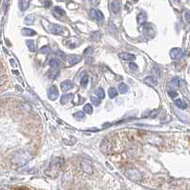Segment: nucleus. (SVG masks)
Returning a JSON list of instances; mask_svg holds the SVG:
<instances>
[{"mask_svg":"<svg viewBox=\"0 0 190 190\" xmlns=\"http://www.w3.org/2000/svg\"><path fill=\"white\" fill-rule=\"evenodd\" d=\"M126 176L133 182H141L142 180V175L137 169H128L126 171Z\"/></svg>","mask_w":190,"mask_h":190,"instance_id":"1","label":"nucleus"},{"mask_svg":"<svg viewBox=\"0 0 190 190\" xmlns=\"http://www.w3.org/2000/svg\"><path fill=\"white\" fill-rule=\"evenodd\" d=\"M81 60V56H78V55H70V56H66V61H67L68 66L75 65V64L78 63Z\"/></svg>","mask_w":190,"mask_h":190,"instance_id":"2","label":"nucleus"},{"mask_svg":"<svg viewBox=\"0 0 190 190\" xmlns=\"http://www.w3.org/2000/svg\"><path fill=\"white\" fill-rule=\"evenodd\" d=\"M48 31L54 35H63L64 34V29L56 24H50Z\"/></svg>","mask_w":190,"mask_h":190,"instance_id":"3","label":"nucleus"},{"mask_svg":"<svg viewBox=\"0 0 190 190\" xmlns=\"http://www.w3.org/2000/svg\"><path fill=\"white\" fill-rule=\"evenodd\" d=\"M81 167H82V170L87 173V174H92L93 173V165H92V163L88 161V159H82L81 162Z\"/></svg>","mask_w":190,"mask_h":190,"instance_id":"4","label":"nucleus"},{"mask_svg":"<svg viewBox=\"0 0 190 190\" xmlns=\"http://www.w3.org/2000/svg\"><path fill=\"white\" fill-rule=\"evenodd\" d=\"M58 89L56 88V86L53 85L49 88L48 90V97L51 99V101H56V99L58 97Z\"/></svg>","mask_w":190,"mask_h":190,"instance_id":"5","label":"nucleus"},{"mask_svg":"<svg viewBox=\"0 0 190 190\" xmlns=\"http://www.w3.org/2000/svg\"><path fill=\"white\" fill-rule=\"evenodd\" d=\"M90 17L92 19H95L97 21H101L103 20V14L101 11H98V10H95V9H92L91 11H90Z\"/></svg>","mask_w":190,"mask_h":190,"instance_id":"6","label":"nucleus"},{"mask_svg":"<svg viewBox=\"0 0 190 190\" xmlns=\"http://www.w3.org/2000/svg\"><path fill=\"white\" fill-rule=\"evenodd\" d=\"M184 55V51L181 48H173L170 51V57L172 59H178L180 57H182Z\"/></svg>","mask_w":190,"mask_h":190,"instance_id":"7","label":"nucleus"},{"mask_svg":"<svg viewBox=\"0 0 190 190\" xmlns=\"http://www.w3.org/2000/svg\"><path fill=\"white\" fill-rule=\"evenodd\" d=\"M143 32L145 35H147L148 36L152 37L155 35V30L154 27L151 24H144L143 25Z\"/></svg>","mask_w":190,"mask_h":190,"instance_id":"8","label":"nucleus"},{"mask_svg":"<svg viewBox=\"0 0 190 190\" xmlns=\"http://www.w3.org/2000/svg\"><path fill=\"white\" fill-rule=\"evenodd\" d=\"M118 56L122 59H123V60H127V61H134L136 59V56L130 53H121L118 55Z\"/></svg>","mask_w":190,"mask_h":190,"instance_id":"9","label":"nucleus"},{"mask_svg":"<svg viewBox=\"0 0 190 190\" xmlns=\"http://www.w3.org/2000/svg\"><path fill=\"white\" fill-rule=\"evenodd\" d=\"M60 87H61V90L63 92H67V91H69V90H71L73 88V83H72L71 81H68L67 79V81H64L61 82Z\"/></svg>","mask_w":190,"mask_h":190,"instance_id":"10","label":"nucleus"},{"mask_svg":"<svg viewBox=\"0 0 190 190\" xmlns=\"http://www.w3.org/2000/svg\"><path fill=\"white\" fill-rule=\"evenodd\" d=\"M143 81H144L145 84L151 86V87H155L158 84V81L156 79V77H154V76H147V77L144 78Z\"/></svg>","mask_w":190,"mask_h":190,"instance_id":"11","label":"nucleus"},{"mask_svg":"<svg viewBox=\"0 0 190 190\" xmlns=\"http://www.w3.org/2000/svg\"><path fill=\"white\" fill-rule=\"evenodd\" d=\"M180 82H181V81H180L179 78H173L172 81L168 83V88L170 90H176L177 88L180 87Z\"/></svg>","mask_w":190,"mask_h":190,"instance_id":"12","label":"nucleus"},{"mask_svg":"<svg viewBox=\"0 0 190 190\" xmlns=\"http://www.w3.org/2000/svg\"><path fill=\"white\" fill-rule=\"evenodd\" d=\"M18 6H19V9H20L22 12L26 11L29 7V0H19Z\"/></svg>","mask_w":190,"mask_h":190,"instance_id":"13","label":"nucleus"},{"mask_svg":"<svg viewBox=\"0 0 190 190\" xmlns=\"http://www.w3.org/2000/svg\"><path fill=\"white\" fill-rule=\"evenodd\" d=\"M59 64H60V62H59V59H57L56 57H53L49 60V65L51 66V68H53V69H57Z\"/></svg>","mask_w":190,"mask_h":190,"instance_id":"14","label":"nucleus"},{"mask_svg":"<svg viewBox=\"0 0 190 190\" xmlns=\"http://www.w3.org/2000/svg\"><path fill=\"white\" fill-rule=\"evenodd\" d=\"M54 14L56 17H61V16H64L65 15V12L64 10H62L60 7H55L54 8Z\"/></svg>","mask_w":190,"mask_h":190,"instance_id":"15","label":"nucleus"},{"mask_svg":"<svg viewBox=\"0 0 190 190\" xmlns=\"http://www.w3.org/2000/svg\"><path fill=\"white\" fill-rule=\"evenodd\" d=\"M110 7H111V11L115 14L118 13L119 12V9H121V5H119V3L118 1H113L111 2V4H110Z\"/></svg>","mask_w":190,"mask_h":190,"instance_id":"16","label":"nucleus"},{"mask_svg":"<svg viewBox=\"0 0 190 190\" xmlns=\"http://www.w3.org/2000/svg\"><path fill=\"white\" fill-rule=\"evenodd\" d=\"M175 104L181 109H185L187 106H188V103L185 101H183V99H176L175 101Z\"/></svg>","mask_w":190,"mask_h":190,"instance_id":"17","label":"nucleus"},{"mask_svg":"<svg viewBox=\"0 0 190 190\" xmlns=\"http://www.w3.org/2000/svg\"><path fill=\"white\" fill-rule=\"evenodd\" d=\"M74 97V94H65L61 97V104L67 103L69 101H72V98Z\"/></svg>","mask_w":190,"mask_h":190,"instance_id":"18","label":"nucleus"},{"mask_svg":"<svg viewBox=\"0 0 190 190\" xmlns=\"http://www.w3.org/2000/svg\"><path fill=\"white\" fill-rule=\"evenodd\" d=\"M22 35H24L26 36H33V35H35L36 33L32 29L24 28V29H22Z\"/></svg>","mask_w":190,"mask_h":190,"instance_id":"19","label":"nucleus"},{"mask_svg":"<svg viewBox=\"0 0 190 190\" xmlns=\"http://www.w3.org/2000/svg\"><path fill=\"white\" fill-rule=\"evenodd\" d=\"M118 92L121 93V94H125V93L128 92V86L125 83H123V82L118 84Z\"/></svg>","mask_w":190,"mask_h":190,"instance_id":"20","label":"nucleus"},{"mask_svg":"<svg viewBox=\"0 0 190 190\" xmlns=\"http://www.w3.org/2000/svg\"><path fill=\"white\" fill-rule=\"evenodd\" d=\"M35 21V15L34 14H29L25 17L24 19V23L26 25H32Z\"/></svg>","mask_w":190,"mask_h":190,"instance_id":"21","label":"nucleus"},{"mask_svg":"<svg viewBox=\"0 0 190 190\" xmlns=\"http://www.w3.org/2000/svg\"><path fill=\"white\" fill-rule=\"evenodd\" d=\"M146 18H147L146 14H145V13H141V14L138 15V17H137V21H138V24H142V23L145 22Z\"/></svg>","mask_w":190,"mask_h":190,"instance_id":"22","label":"nucleus"},{"mask_svg":"<svg viewBox=\"0 0 190 190\" xmlns=\"http://www.w3.org/2000/svg\"><path fill=\"white\" fill-rule=\"evenodd\" d=\"M58 73H59V71H58L57 69H53V70H51V71L48 73L47 76H48V77L50 79H55L58 76Z\"/></svg>","mask_w":190,"mask_h":190,"instance_id":"23","label":"nucleus"},{"mask_svg":"<svg viewBox=\"0 0 190 190\" xmlns=\"http://www.w3.org/2000/svg\"><path fill=\"white\" fill-rule=\"evenodd\" d=\"M108 94H109L110 98H114L115 97H117V95H118V91L116 90V88L112 87V88H110V89H109Z\"/></svg>","mask_w":190,"mask_h":190,"instance_id":"24","label":"nucleus"},{"mask_svg":"<svg viewBox=\"0 0 190 190\" xmlns=\"http://www.w3.org/2000/svg\"><path fill=\"white\" fill-rule=\"evenodd\" d=\"M96 94H97V96L98 97V98H103V97H105L104 90H103L102 88H98V89H97Z\"/></svg>","mask_w":190,"mask_h":190,"instance_id":"25","label":"nucleus"},{"mask_svg":"<svg viewBox=\"0 0 190 190\" xmlns=\"http://www.w3.org/2000/svg\"><path fill=\"white\" fill-rule=\"evenodd\" d=\"M84 117H85L84 112H81V111L76 112V113L74 114V118H75L76 119H78V121H79V119H83Z\"/></svg>","mask_w":190,"mask_h":190,"instance_id":"26","label":"nucleus"},{"mask_svg":"<svg viewBox=\"0 0 190 190\" xmlns=\"http://www.w3.org/2000/svg\"><path fill=\"white\" fill-rule=\"evenodd\" d=\"M83 111L85 112V113H87V114H92L93 113V107H92V105L91 104H86L85 106H84V108H83Z\"/></svg>","mask_w":190,"mask_h":190,"instance_id":"27","label":"nucleus"},{"mask_svg":"<svg viewBox=\"0 0 190 190\" xmlns=\"http://www.w3.org/2000/svg\"><path fill=\"white\" fill-rule=\"evenodd\" d=\"M26 44H27V46L29 47V49L31 50V51H35V42H34V40H31V39H30V40H27L26 41Z\"/></svg>","mask_w":190,"mask_h":190,"instance_id":"28","label":"nucleus"},{"mask_svg":"<svg viewBox=\"0 0 190 190\" xmlns=\"http://www.w3.org/2000/svg\"><path fill=\"white\" fill-rule=\"evenodd\" d=\"M88 81H89L88 76H86V75H85V76H83L81 77V86L85 87V86L87 85Z\"/></svg>","mask_w":190,"mask_h":190,"instance_id":"29","label":"nucleus"},{"mask_svg":"<svg viewBox=\"0 0 190 190\" xmlns=\"http://www.w3.org/2000/svg\"><path fill=\"white\" fill-rule=\"evenodd\" d=\"M50 52H51V49H50V47L49 46H43L41 49H40V53H43V54H45V55H48Z\"/></svg>","mask_w":190,"mask_h":190,"instance_id":"30","label":"nucleus"},{"mask_svg":"<svg viewBox=\"0 0 190 190\" xmlns=\"http://www.w3.org/2000/svg\"><path fill=\"white\" fill-rule=\"evenodd\" d=\"M93 52H94V49H93L92 47H88L87 49L84 50L83 55H84V56H91V55L93 54Z\"/></svg>","mask_w":190,"mask_h":190,"instance_id":"31","label":"nucleus"},{"mask_svg":"<svg viewBox=\"0 0 190 190\" xmlns=\"http://www.w3.org/2000/svg\"><path fill=\"white\" fill-rule=\"evenodd\" d=\"M91 101H92V102H93L95 105H99V104H101V101H99L98 97H91Z\"/></svg>","mask_w":190,"mask_h":190,"instance_id":"32","label":"nucleus"},{"mask_svg":"<svg viewBox=\"0 0 190 190\" xmlns=\"http://www.w3.org/2000/svg\"><path fill=\"white\" fill-rule=\"evenodd\" d=\"M99 37H101V34H99L98 32H95L92 35V39H93V40H98Z\"/></svg>","mask_w":190,"mask_h":190,"instance_id":"33","label":"nucleus"},{"mask_svg":"<svg viewBox=\"0 0 190 190\" xmlns=\"http://www.w3.org/2000/svg\"><path fill=\"white\" fill-rule=\"evenodd\" d=\"M129 68H130V70H132V71H137V70H138V66L134 62H130L129 63Z\"/></svg>","mask_w":190,"mask_h":190,"instance_id":"34","label":"nucleus"},{"mask_svg":"<svg viewBox=\"0 0 190 190\" xmlns=\"http://www.w3.org/2000/svg\"><path fill=\"white\" fill-rule=\"evenodd\" d=\"M168 94H169V96L171 97H177V95H178V94L174 91V90H169Z\"/></svg>","mask_w":190,"mask_h":190,"instance_id":"35","label":"nucleus"},{"mask_svg":"<svg viewBox=\"0 0 190 190\" xmlns=\"http://www.w3.org/2000/svg\"><path fill=\"white\" fill-rule=\"evenodd\" d=\"M158 113H159V111H158V110H155V111H153V112H151V113H150V116H149V118H156V117H157V115H158Z\"/></svg>","mask_w":190,"mask_h":190,"instance_id":"36","label":"nucleus"},{"mask_svg":"<svg viewBox=\"0 0 190 190\" xmlns=\"http://www.w3.org/2000/svg\"><path fill=\"white\" fill-rule=\"evenodd\" d=\"M184 17H185V19H186V21L188 22V23H190V13L189 12H184Z\"/></svg>","mask_w":190,"mask_h":190,"instance_id":"37","label":"nucleus"},{"mask_svg":"<svg viewBox=\"0 0 190 190\" xmlns=\"http://www.w3.org/2000/svg\"><path fill=\"white\" fill-rule=\"evenodd\" d=\"M90 1H91V3H92L93 5H96V4L97 3V0H90Z\"/></svg>","mask_w":190,"mask_h":190,"instance_id":"38","label":"nucleus"},{"mask_svg":"<svg viewBox=\"0 0 190 190\" xmlns=\"http://www.w3.org/2000/svg\"><path fill=\"white\" fill-rule=\"evenodd\" d=\"M0 190H8V189L5 188V187H2V188H0Z\"/></svg>","mask_w":190,"mask_h":190,"instance_id":"39","label":"nucleus"},{"mask_svg":"<svg viewBox=\"0 0 190 190\" xmlns=\"http://www.w3.org/2000/svg\"><path fill=\"white\" fill-rule=\"evenodd\" d=\"M2 81V76H0V82Z\"/></svg>","mask_w":190,"mask_h":190,"instance_id":"40","label":"nucleus"},{"mask_svg":"<svg viewBox=\"0 0 190 190\" xmlns=\"http://www.w3.org/2000/svg\"><path fill=\"white\" fill-rule=\"evenodd\" d=\"M57 1H60V2H63V1H64V0H57Z\"/></svg>","mask_w":190,"mask_h":190,"instance_id":"41","label":"nucleus"}]
</instances>
